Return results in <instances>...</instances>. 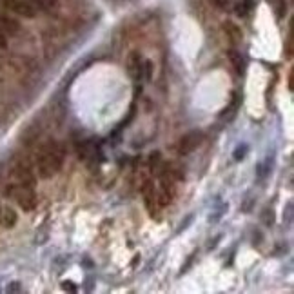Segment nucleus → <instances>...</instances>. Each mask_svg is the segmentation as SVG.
<instances>
[{
  "label": "nucleus",
  "instance_id": "19",
  "mask_svg": "<svg viewBox=\"0 0 294 294\" xmlns=\"http://www.w3.org/2000/svg\"><path fill=\"white\" fill-rule=\"evenodd\" d=\"M20 291V283L18 281H13V283H9V287H7V293H18Z\"/></svg>",
  "mask_w": 294,
  "mask_h": 294
},
{
  "label": "nucleus",
  "instance_id": "5",
  "mask_svg": "<svg viewBox=\"0 0 294 294\" xmlns=\"http://www.w3.org/2000/svg\"><path fill=\"white\" fill-rule=\"evenodd\" d=\"M202 140H203V133L202 131H191V133H187L180 140L178 151H180V154H191L193 151H196L200 147Z\"/></svg>",
  "mask_w": 294,
  "mask_h": 294
},
{
  "label": "nucleus",
  "instance_id": "22",
  "mask_svg": "<svg viewBox=\"0 0 294 294\" xmlns=\"http://www.w3.org/2000/svg\"><path fill=\"white\" fill-rule=\"evenodd\" d=\"M289 89L291 91L294 89V71H291V76H289Z\"/></svg>",
  "mask_w": 294,
  "mask_h": 294
},
{
  "label": "nucleus",
  "instance_id": "17",
  "mask_svg": "<svg viewBox=\"0 0 294 294\" xmlns=\"http://www.w3.org/2000/svg\"><path fill=\"white\" fill-rule=\"evenodd\" d=\"M62 289H64V291H69V293H76V287H74L73 281H62Z\"/></svg>",
  "mask_w": 294,
  "mask_h": 294
},
{
  "label": "nucleus",
  "instance_id": "3",
  "mask_svg": "<svg viewBox=\"0 0 294 294\" xmlns=\"http://www.w3.org/2000/svg\"><path fill=\"white\" fill-rule=\"evenodd\" d=\"M2 6L11 15H18L24 18H35L38 13V9L29 0H2Z\"/></svg>",
  "mask_w": 294,
  "mask_h": 294
},
{
  "label": "nucleus",
  "instance_id": "7",
  "mask_svg": "<svg viewBox=\"0 0 294 294\" xmlns=\"http://www.w3.org/2000/svg\"><path fill=\"white\" fill-rule=\"evenodd\" d=\"M227 58L229 62H231V66L234 67V71H236V74H243L245 73V67H247V62H245V58H243V55L238 53L236 49H229L227 51Z\"/></svg>",
  "mask_w": 294,
  "mask_h": 294
},
{
  "label": "nucleus",
  "instance_id": "16",
  "mask_svg": "<svg viewBox=\"0 0 294 294\" xmlns=\"http://www.w3.org/2000/svg\"><path fill=\"white\" fill-rule=\"evenodd\" d=\"M214 4H216V7L221 9V11H227V9L233 7L234 0H214Z\"/></svg>",
  "mask_w": 294,
  "mask_h": 294
},
{
  "label": "nucleus",
  "instance_id": "21",
  "mask_svg": "<svg viewBox=\"0 0 294 294\" xmlns=\"http://www.w3.org/2000/svg\"><path fill=\"white\" fill-rule=\"evenodd\" d=\"M6 37H4V31H0V49H4L6 47Z\"/></svg>",
  "mask_w": 294,
  "mask_h": 294
},
{
  "label": "nucleus",
  "instance_id": "11",
  "mask_svg": "<svg viewBox=\"0 0 294 294\" xmlns=\"http://www.w3.org/2000/svg\"><path fill=\"white\" fill-rule=\"evenodd\" d=\"M269 4L273 6L276 18H283L287 15V0H269Z\"/></svg>",
  "mask_w": 294,
  "mask_h": 294
},
{
  "label": "nucleus",
  "instance_id": "1",
  "mask_svg": "<svg viewBox=\"0 0 294 294\" xmlns=\"http://www.w3.org/2000/svg\"><path fill=\"white\" fill-rule=\"evenodd\" d=\"M64 164V149L60 144L56 142H47L46 146H42L38 158H37V169H38V176L47 180L53 178L55 174H58Z\"/></svg>",
  "mask_w": 294,
  "mask_h": 294
},
{
  "label": "nucleus",
  "instance_id": "9",
  "mask_svg": "<svg viewBox=\"0 0 294 294\" xmlns=\"http://www.w3.org/2000/svg\"><path fill=\"white\" fill-rule=\"evenodd\" d=\"M18 220V216L15 213V209H11L9 205H2V213H0V225L11 229L15 227V223Z\"/></svg>",
  "mask_w": 294,
  "mask_h": 294
},
{
  "label": "nucleus",
  "instance_id": "23",
  "mask_svg": "<svg viewBox=\"0 0 294 294\" xmlns=\"http://www.w3.org/2000/svg\"><path fill=\"white\" fill-rule=\"evenodd\" d=\"M0 213H2V205H0Z\"/></svg>",
  "mask_w": 294,
  "mask_h": 294
},
{
  "label": "nucleus",
  "instance_id": "4",
  "mask_svg": "<svg viewBox=\"0 0 294 294\" xmlns=\"http://www.w3.org/2000/svg\"><path fill=\"white\" fill-rule=\"evenodd\" d=\"M144 67H146V60L138 51H131L127 56V73L134 82H140L144 78Z\"/></svg>",
  "mask_w": 294,
  "mask_h": 294
},
{
  "label": "nucleus",
  "instance_id": "20",
  "mask_svg": "<svg viewBox=\"0 0 294 294\" xmlns=\"http://www.w3.org/2000/svg\"><path fill=\"white\" fill-rule=\"evenodd\" d=\"M285 55L287 56H293V37L287 38V47H285Z\"/></svg>",
  "mask_w": 294,
  "mask_h": 294
},
{
  "label": "nucleus",
  "instance_id": "15",
  "mask_svg": "<svg viewBox=\"0 0 294 294\" xmlns=\"http://www.w3.org/2000/svg\"><path fill=\"white\" fill-rule=\"evenodd\" d=\"M263 223L267 225V227H273L274 225V213L273 209H263Z\"/></svg>",
  "mask_w": 294,
  "mask_h": 294
},
{
  "label": "nucleus",
  "instance_id": "18",
  "mask_svg": "<svg viewBox=\"0 0 294 294\" xmlns=\"http://www.w3.org/2000/svg\"><path fill=\"white\" fill-rule=\"evenodd\" d=\"M283 218H287V223H291V218H293V203L291 202L287 203V213H283Z\"/></svg>",
  "mask_w": 294,
  "mask_h": 294
},
{
  "label": "nucleus",
  "instance_id": "14",
  "mask_svg": "<svg viewBox=\"0 0 294 294\" xmlns=\"http://www.w3.org/2000/svg\"><path fill=\"white\" fill-rule=\"evenodd\" d=\"M37 9H51L55 4V0H29Z\"/></svg>",
  "mask_w": 294,
  "mask_h": 294
},
{
  "label": "nucleus",
  "instance_id": "2",
  "mask_svg": "<svg viewBox=\"0 0 294 294\" xmlns=\"http://www.w3.org/2000/svg\"><path fill=\"white\" fill-rule=\"evenodd\" d=\"M7 194L15 200V203L24 211L31 213L37 207V194H35V185H26V184H11L7 187Z\"/></svg>",
  "mask_w": 294,
  "mask_h": 294
},
{
  "label": "nucleus",
  "instance_id": "8",
  "mask_svg": "<svg viewBox=\"0 0 294 294\" xmlns=\"http://www.w3.org/2000/svg\"><path fill=\"white\" fill-rule=\"evenodd\" d=\"M144 198H146L147 209L151 213H154L156 207H158V198H156V191H154L153 182H146V185H144Z\"/></svg>",
  "mask_w": 294,
  "mask_h": 294
},
{
  "label": "nucleus",
  "instance_id": "13",
  "mask_svg": "<svg viewBox=\"0 0 294 294\" xmlns=\"http://www.w3.org/2000/svg\"><path fill=\"white\" fill-rule=\"evenodd\" d=\"M247 151H249V146H247V144H241V146H238L236 149H234V160H236V162H241L243 158H245Z\"/></svg>",
  "mask_w": 294,
  "mask_h": 294
},
{
  "label": "nucleus",
  "instance_id": "6",
  "mask_svg": "<svg viewBox=\"0 0 294 294\" xmlns=\"http://www.w3.org/2000/svg\"><path fill=\"white\" fill-rule=\"evenodd\" d=\"M18 29H20L18 20L13 18L11 13H9L4 6L0 7V31H6V33H9V35H15Z\"/></svg>",
  "mask_w": 294,
  "mask_h": 294
},
{
  "label": "nucleus",
  "instance_id": "10",
  "mask_svg": "<svg viewBox=\"0 0 294 294\" xmlns=\"http://www.w3.org/2000/svg\"><path fill=\"white\" fill-rule=\"evenodd\" d=\"M223 31H225V35H227V38L233 44H238V42L243 38V33H241V29L238 24H234V22L227 20V22H223Z\"/></svg>",
  "mask_w": 294,
  "mask_h": 294
},
{
  "label": "nucleus",
  "instance_id": "12",
  "mask_svg": "<svg viewBox=\"0 0 294 294\" xmlns=\"http://www.w3.org/2000/svg\"><path fill=\"white\" fill-rule=\"evenodd\" d=\"M251 9H253V0H243V2H240V4L236 6V15H238V17H245Z\"/></svg>",
  "mask_w": 294,
  "mask_h": 294
}]
</instances>
